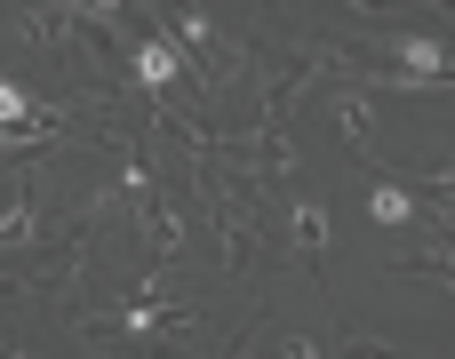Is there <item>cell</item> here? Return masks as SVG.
Wrapping results in <instances>:
<instances>
[{"instance_id": "6da1fadb", "label": "cell", "mask_w": 455, "mask_h": 359, "mask_svg": "<svg viewBox=\"0 0 455 359\" xmlns=\"http://www.w3.org/2000/svg\"><path fill=\"white\" fill-rule=\"evenodd\" d=\"M136 72H144V88H160V80H176V56H168L160 40H144V48H136Z\"/></svg>"}, {"instance_id": "7a4b0ae2", "label": "cell", "mask_w": 455, "mask_h": 359, "mask_svg": "<svg viewBox=\"0 0 455 359\" xmlns=\"http://www.w3.org/2000/svg\"><path fill=\"white\" fill-rule=\"evenodd\" d=\"M400 64H408V72H440V48H432V40H400Z\"/></svg>"}, {"instance_id": "3957f363", "label": "cell", "mask_w": 455, "mask_h": 359, "mask_svg": "<svg viewBox=\"0 0 455 359\" xmlns=\"http://www.w3.org/2000/svg\"><path fill=\"white\" fill-rule=\"evenodd\" d=\"M368 208H376V224H400V216H408V192H376Z\"/></svg>"}, {"instance_id": "277c9868", "label": "cell", "mask_w": 455, "mask_h": 359, "mask_svg": "<svg viewBox=\"0 0 455 359\" xmlns=\"http://www.w3.org/2000/svg\"><path fill=\"white\" fill-rule=\"evenodd\" d=\"M16 112H24V96H16V88H0V120H16Z\"/></svg>"}, {"instance_id": "5b68a950", "label": "cell", "mask_w": 455, "mask_h": 359, "mask_svg": "<svg viewBox=\"0 0 455 359\" xmlns=\"http://www.w3.org/2000/svg\"><path fill=\"white\" fill-rule=\"evenodd\" d=\"M88 8H112V0H88Z\"/></svg>"}]
</instances>
